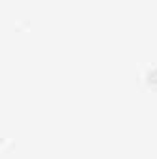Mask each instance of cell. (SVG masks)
Wrapping results in <instances>:
<instances>
[{"mask_svg": "<svg viewBox=\"0 0 157 159\" xmlns=\"http://www.w3.org/2000/svg\"><path fill=\"white\" fill-rule=\"evenodd\" d=\"M13 29H15V32H27L30 29V23L27 21V19H19V21L13 25Z\"/></svg>", "mask_w": 157, "mask_h": 159, "instance_id": "6da1fadb", "label": "cell"}, {"mask_svg": "<svg viewBox=\"0 0 157 159\" xmlns=\"http://www.w3.org/2000/svg\"><path fill=\"white\" fill-rule=\"evenodd\" d=\"M13 150H15V142L10 140V138H2V152H4V153H10V152H13Z\"/></svg>", "mask_w": 157, "mask_h": 159, "instance_id": "7a4b0ae2", "label": "cell"}]
</instances>
